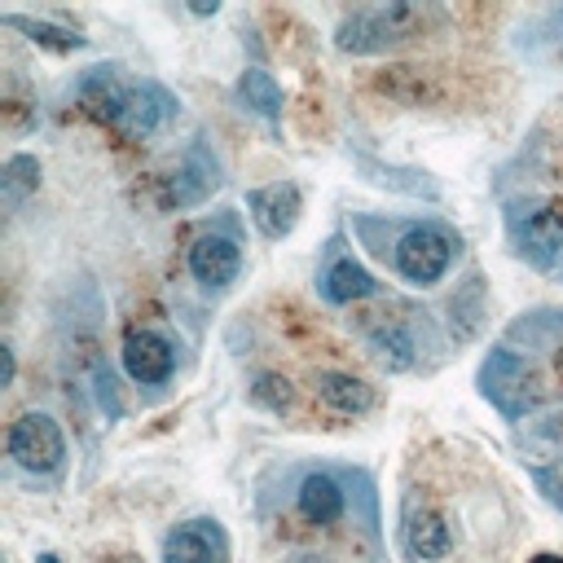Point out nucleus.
<instances>
[{"label": "nucleus", "instance_id": "nucleus-1", "mask_svg": "<svg viewBox=\"0 0 563 563\" xmlns=\"http://www.w3.org/2000/svg\"><path fill=\"white\" fill-rule=\"evenodd\" d=\"M444 22H449V13L440 4L383 0V4L352 9L334 26V48L343 57H383V53H396V48H409V44L435 35Z\"/></svg>", "mask_w": 563, "mask_h": 563}, {"label": "nucleus", "instance_id": "nucleus-2", "mask_svg": "<svg viewBox=\"0 0 563 563\" xmlns=\"http://www.w3.org/2000/svg\"><path fill=\"white\" fill-rule=\"evenodd\" d=\"M475 387L479 396L506 418V422H523L528 413H537L545 405V378L541 369L515 352L510 343H497L484 352L479 369H475Z\"/></svg>", "mask_w": 563, "mask_h": 563}, {"label": "nucleus", "instance_id": "nucleus-3", "mask_svg": "<svg viewBox=\"0 0 563 563\" xmlns=\"http://www.w3.org/2000/svg\"><path fill=\"white\" fill-rule=\"evenodd\" d=\"M457 251H462V238L449 224H440V220H409V224H400V233L391 242V268L409 286L427 290V286L444 282V273L453 268Z\"/></svg>", "mask_w": 563, "mask_h": 563}, {"label": "nucleus", "instance_id": "nucleus-4", "mask_svg": "<svg viewBox=\"0 0 563 563\" xmlns=\"http://www.w3.org/2000/svg\"><path fill=\"white\" fill-rule=\"evenodd\" d=\"M506 242L532 268H554L563 255V207L550 198H528L506 207Z\"/></svg>", "mask_w": 563, "mask_h": 563}, {"label": "nucleus", "instance_id": "nucleus-5", "mask_svg": "<svg viewBox=\"0 0 563 563\" xmlns=\"http://www.w3.org/2000/svg\"><path fill=\"white\" fill-rule=\"evenodd\" d=\"M413 317H418L413 308H400V312L383 308V312H361V321H356V334H361L369 361L383 365L387 374H409L422 361Z\"/></svg>", "mask_w": 563, "mask_h": 563}, {"label": "nucleus", "instance_id": "nucleus-6", "mask_svg": "<svg viewBox=\"0 0 563 563\" xmlns=\"http://www.w3.org/2000/svg\"><path fill=\"white\" fill-rule=\"evenodd\" d=\"M220 185H224V167H220L216 150L207 145V136L198 132V136L185 145L180 163L163 176L158 202H163L167 211H189V207H202Z\"/></svg>", "mask_w": 563, "mask_h": 563}, {"label": "nucleus", "instance_id": "nucleus-7", "mask_svg": "<svg viewBox=\"0 0 563 563\" xmlns=\"http://www.w3.org/2000/svg\"><path fill=\"white\" fill-rule=\"evenodd\" d=\"M180 114V97L158 84V79H128L119 106H114V119L110 128L123 136V141H150L154 132H163L172 119Z\"/></svg>", "mask_w": 563, "mask_h": 563}, {"label": "nucleus", "instance_id": "nucleus-8", "mask_svg": "<svg viewBox=\"0 0 563 563\" xmlns=\"http://www.w3.org/2000/svg\"><path fill=\"white\" fill-rule=\"evenodd\" d=\"M4 449L31 475H53L66 462V435H62L57 418L44 413V409L18 413L13 427H9V435H4Z\"/></svg>", "mask_w": 563, "mask_h": 563}, {"label": "nucleus", "instance_id": "nucleus-9", "mask_svg": "<svg viewBox=\"0 0 563 563\" xmlns=\"http://www.w3.org/2000/svg\"><path fill=\"white\" fill-rule=\"evenodd\" d=\"M242 273V242L224 229H207L189 242V277L207 290V295H220L238 282Z\"/></svg>", "mask_w": 563, "mask_h": 563}, {"label": "nucleus", "instance_id": "nucleus-10", "mask_svg": "<svg viewBox=\"0 0 563 563\" xmlns=\"http://www.w3.org/2000/svg\"><path fill=\"white\" fill-rule=\"evenodd\" d=\"M246 216L255 220V229L268 242H282L295 233L299 216H303V189L295 180H268L246 189Z\"/></svg>", "mask_w": 563, "mask_h": 563}, {"label": "nucleus", "instance_id": "nucleus-11", "mask_svg": "<svg viewBox=\"0 0 563 563\" xmlns=\"http://www.w3.org/2000/svg\"><path fill=\"white\" fill-rule=\"evenodd\" d=\"M383 286H378V277L361 264V260H352V255H343L339 251V238L325 246V264L317 268V295L325 299V303H334V308H352V303H361V299H374Z\"/></svg>", "mask_w": 563, "mask_h": 563}, {"label": "nucleus", "instance_id": "nucleus-12", "mask_svg": "<svg viewBox=\"0 0 563 563\" xmlns=\"http://www.w3.org/2000/svg\"><path fill=\"white\" fill-rule=\"evenodd\" d=\"M400 550L409 563H435L453 550V528L449 519L427 506V501H405V519H400Z\"/></svg>", "mask_w": 563, "mask_h": 563}, {"label": "nucleus", "instance_id": "nucleus-13", "mask_svg": "<svg viewBox=\"0 0 563 563\" xmlns=\"http://www.w3.org/2000/svg\"><path fill=\"white\" fill-rule=\"evenodd\" d=\"M163 563H229V537L220 519L198 515L163 537Z\"/></svg>", "mask_w": 563, "mask_h": 563}, {"label": "nucleus", "instance_id": "nucleus-14", "mask_svg": "<svg viewBox=\"0 0 563 563\" xmlns=\"http://www.w3.org/2000/svg\"><path fill=\"white\" fill-rule=\"evenodd\" d=\"M123 374L132 378V383H141V387H158V383H167L172 378V369H176V352H172V343L158 334V330H145V325H136V330H128L123 334Z\"/></svg>", "mask_w": 563, "mask_h": 563}, {"label": "nucleus", "instance_id": "nucleus-15", "mask_svg": "<svg viewBox=\"0 0 563 563\" xmlns=\"http://www.w3.org/2000/svg\"><path fill=\"white\" fill-rule=\"evenodd\" d=\"M295 510L303 523L312 528H330L343 519L347 510V488L334 471H308L299 484H295Z\"/></svg>", "mask_w": 563, "mask_h": 563}, {"label": "nucleus", "instance_id": "nucleus-16", "mask_svg": "<svg viewBox=\"0 0 563 563\" xmlns=\"http://www.w3.org/2000/svg\"><path fill=\"white\" fill-rule=\"evenodd\" d=\"M123 88H128V79H123V66H119V62L88 66V70L79 75V84H75L84 114L97 119V123H106V128H110V119H114V106H119Z\"/></svg>", "mask_w": 563, "mask_h": 563}, {"label": "nucleus", "instance_id": "nucleus-17", "mask_svg": "<svg viewBox=\"0 0 563 563\" xmlns=\"http://www.w3.org/2000/svg\"><path fill=\"white\" fill-rule=\"evenodd\" d=\"M317 400L339 418H361L378 405V391L347 369H321L317 374Z\"/></svg>", "mask_w": 563, "mask_h": 563}, {"label": "nucleus", "instance_id": "nucleus-18", "mask_svg": "<svg viewBox=\"0 0 563 563\" xmlns=\"http://www.w3.org/2000/svg\"><path fill=\"white\" fill-rule=\"evenodd\" d=\"M233 101H238L242 110H251V114L277 123V119H282V106H286V92H282V84H277L264 66H246V70L238 75V84H233Z\"/></svg>", "mask_w": 563, "mask_h": 563}, {"label": "nucleus", "instance_id": "nucleus-19", "mask_svg": "<svg viewBox=\"0 0 563 563\" xmlns=\"http://www.w3.org/2000/svg\"><path fill=\"white\" fill-rule=\"evenodd\" d=\"M0 22L9 26V31H22L35 48H44V53H79V48H88V35H79V31H70V26H57V22H48V18H31V13H0Z\"/></svg>", "mask_w": 563, "mask_h": 563}, {"label": "nucleus", "instance_id": "nucleus-20", "mask_svg": "<svg viewBox=\"0 0 563 563\" xmlns=\"http://www.w3.org/2000/svg\"><path fill=\"white\" fill-rule=\"evenodd\" d=\"M40 189V158L35 154H9L0 167V198L4 207H22L31 194Z\"/></svg>", "mask_w": 563, "mask_h": 563}, {"label": "nucleus", "instance_id": "nucleus-21", "mask_svg": "<svg viewBox=\"0 0 563 563\" xmlns=\"http://www.w3.org/2000/svg\"><path fill=\"white\" fill-rule=\"evenodd\" d=\"M361 163V172H365V180H374V185H387V189H400V194H413V198H440V185L427 176V172H413V167H383V163H374V158H356Z\"/></svg>", "mask_w": 563, "mask_h": 563}, {"label": "nucleus", "instance_id": "nucleus-22", "mask_svg": "<svg viewBox=\"0 0 563 563\" xmlns=\"http://www.w3.org/2000/svg\"><path fill=\"white\" fill-rule=\"evenodd\" d=\"M246 400L255 409H264V413H286L295 405V383L286 374H277V369H260L251 378V387H246Z\"/></svg>", "mask_w": 563, "mask_h": 563}, {"label": "nucleus", "instance_id": "nucleus-23", "mask_svg": "<svg viewBox=\"0 0 563 563\" xmlns=\"http://www.w3.org/2000/svg\"><path fill=\"white\" fill-rule=\"evenodd\" d=\"M92 396H97V409L114 422L123 413V400H119V383H114V369L106 361H92Z\"/></svg>", "mask_w": 563, "mask_h": 563}, {"label": "nucleus", "instance_id": "nucleus-24", "mask_svg": "<svg viewBox=\"0 0 563 563\" xmlns=\"http://www.w3.org/2000/svg\"><path fill=\"white\" fill-rule=\"evenodd\" d=\"M532 484H537V493L563 515V466H532Z\"/></svg>", "mask_w": 563, "mask_h": 563}, {"label": "nucleus", "instance_id": "nucleus-25", "mask_svg": "<svg viewBox=\"0 0 563 563\" xmlns=\"http://www.w3.org/2000/svg\"><path fill=\"white\" fill-rule=\"evenodd\" d=\"M18 378V356H13V343H0V387H13Z\"/></svg>", "mask_w": 563, "mask_h": 563}, {"label": "nucleus", "instance_id": "nucleus-26", "mask_svg": "<svg viewBox=\"0 0 563 563\" xmlns=\"http://www.w3.org/2000/svg\"><path fill=\"white\" fill-rule=\"evenodd\" d=\"M189 13H194V18H211V13H220V0H211V4H189Z\"/></svg>", "mask_w": 563, "mask_h": 563}, {"label": "nucleus", "instance_id": "nucleus-27", "mask_svg": "<svg viewBox=\"0 0 563 563\" xmlns=\"http://www.w3.org/2000/svg\"><path fill=\"white\" fill-rule=\"evenodd\" d=\"M528 563H563V554H550V550H541V554H532Z\"/></svg>", "mask_w": 563, "mask_h": 563}, {"label": "nucleus", "instance_id": "nucleus-28", "mask_svg": "<svg viewBox=\"0 0 563 563\" xmlns=\"http://www.w3.org/2000/svg\"><path fill=\"white\" fill-rule=\"evenodd\" d=\"M554 369H559V383H563V334H559V343H554Z\"/></svg>", "mask_w": 563, "mask_h": 563}, {"label": "nucleus", "instance_id": "nucleus-29", "mask_svg": "<svg viewBox=\"0 0 563 563\" xmlns=\"http://www.w3.org/2000/svg\"><path fill=\"white\" fill-rule=\"evenodd\" d=\"M550 431H554V440H559V444H563V413H559V418H554V427H550Z\"/></svg>", "mask_w": 563, "mask_h": 563}, {"label": "nucleus", "instance_id": "nucleus-30", "mask_svg": "<svg viewBox=\"0 0 563 563\" xmlns=\"http://www.w3.org/2000/svg\"><path fill=\"white\" fill-rule=\"evenodd\" d=\"M40 563H57V554H40Z\"/></svg>", "mask_w": 563, "mask_h": 563}]
</instances>
